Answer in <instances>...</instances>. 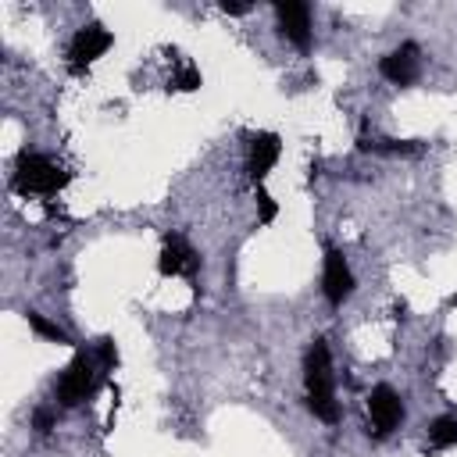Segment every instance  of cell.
<instances>
[{
	"mask_svg": "<svg viewBox=\"0 0 457 457\" xmlns=\"http://www.w3.org/2000/svg\"><path fill=\"white\" fill-rule=\"evenodd\" d=\"M65 182H68V172H65L61 164H54L51 157L29 154V150L19 154V164H15V189H19V193L51 196V193H58Z\"/></svg>",
	"mask_w": 457,
	"mask_h": 457,
	"instance_id": "6da1fadb",
	"label": "cell"
},
{
	"mask_svg": "<svg viewBox=\"0 0 457 457\" xmlns=\"http://www.w3.org/2000/svg\"><path fill=\"white\" fill-rule=\"evenodd\" d=\"M97 375H100V361L86 350H79L72 357V365L65 368L61 382H58V400L61 407H79L93 389H97Z\"/></svg>",
	"mask_w": 457,
	"mask_h": 457,
	"instance_id": "7a4b0ae2",
	"label": "cell"
},
{
	"mask_svg": "<svg viewBox=\"0 0 457 457\" xmlns=\"http://www.w3.org/2000/svg\"><path fill=\"white\" fill-rule=\"evenodd\" d=\"M111 44H115V36L104 29V26H83L76 36H72V44H68V68L79 76V72H86L97 58H104L108 51H111Z\"/></svg>",
	"mask_w": 457,
	"mask_h": 457,
	"instance_id": "3957f363",
	"label": "cell"
},
{
	"mask_svg": "<svg viewBox=\"0 0 457 457\" xmlns=\"http://www.w3.org/2000/svg\"><path fill=\"white\" fill-rule=\"evenodd\" d=\"M368 418L375 425V436H389L404 421V400L393 386H375L368 397Z\"/></svg>",
	"mask_w": 457,
	"mask_h": 457,
	"instance_id": "277c9868",
	"label": "cell"
},
{
	"mask_svg": "<svg viewBox=\"0 0 457 457\" xmlns=\"http://www.w3.org/2000/svg\"><path fill=\"white\" fill-rule=\"evenodd\" d=\"M322 293H325V301H329L333 308H340V304H343V301L354 293V272H350V265H347L343 251H336V247H329V251H325Z\"/></svg>",
	"mask_w": 457,
	"mask_h": 457,
	"instance_id": "5b68a950",
	"label": "cell"
},
{
	"mask_svg": "<svg viewBox=\"0 0 457 457\" xmlns=\"http://www.w3.org/2000/svg\"><path fill=\"white\" fill-rule=\"evenodd\" d=\"M304 382H308V397H336L333 389V361H329V347L325 340H315L304 361Z\"/></svg>",
	"mask_w": 457,
	"mask_h": 457,
	"instance_id": "8992f818",
	"label": "cell"
},
{
	"mask_svg": "<svg viewBox=\"0 0 457 457\" xmlns=\"http://www.w3.org/2000/svg\"><path fill=\"white\" fill-rule=\"evenodd\" d=\"M157 269H161V276H186V279H196L200 258H196V251H193L182 237H164Z\"/></svg>",
	"mask_w": 457,
	"mask_h": 457,
	"instance_id": "52a82bcc",
	"label": "cell"
},
{
	"mask_svg": "<svg viewBox=\"0 0 457 457\" xmlns=\"http://www.w3.org/2000/svg\"><path fill=\"white\" fill-rule=\"evenodd\" d=\"M276 15H279V26H283V36L297 47V51H308L311 47V12L301 0H286V4H276Z\"/></svg>",
	"mask_w": 457,
	"mask_h": 457,
	"instance_id": "ba28073f",
	"label": "cell"
},
{
	"mask_svg": "<svg viewBox=\"0 0 457 457\" xmlns=\"http://www.w3.org/2000/svg\"><path fill=\"white\" fill-rule=\"evenodd\" d=\"M379 72H382V79H389L393 86H411V83L418 79V72H421L418 47H414V44H404L400 51L386 54V58L379 61Z\"/></svg>",
	"mask_w": 457,
	"mask_h": 457,
	"instance_id": "9c48e42d",
	"label": "cell"
},
{
	"mask_svg": "<svg viewBox=\"0 0 457 457\" xmlns=\"http://www.w3.org/2000/svg\"><path fill=\"white\" fill-rule=\"evenodd\" d=\"M279 154H283V143H279V136H276V132H258V136L251 140L247 175H251V182H254V186H258V182H265V175L276 168Z\"/></svg>",
	"mask_w": 457,
	"mask_h": 457,
	"instance_id": "30bf717a",
	"label": "cell"
},
{
	"mask_svg": "<svg viewBox=\"0 0 457 457\" xmlns=\"http://www.w3.org/2000/svg\"><path fill=\"white\" fill-rule=\"evenodd\" d=\"M429 443L436 450H446V446H457V418L446 414V418H436L432 429H429Z\"/></svg>",
	"mask_w": 457,
	"mask_h": 457,
	"instance_id": "8fae6325",
	"label": "cell"
},
{
	"mask_svg": "<svg viewBox=\"0 0 457 457\" xmlns=\"http://www.w3.org/2000/svg\"><path fill=\"white\" fill-rule=\"evenodd\" d=\"M26 318H29V329H33L36 336H44V340H51V343H61V347L72 343V336H68L61 325H54L51 318H44V315H36V311H29Z\"/></svg>",
	"mask_w": 457,
	"mask_h": 457,
	"instance_id": "7c38bea8",
	"label": "cell"
},
{
	"mask_svg": "<svg viewBox=\"0 0 457 457\" xmlns=\"http://www.w3.org/2000/svg\"><path fill=\"white\" fill-rule=\"evenodd\" d=\"M308 407H311V414L322 418L325 425H336V421H340V404H336V397H308Z\"/></svg>",
	"mask_w": 457,
	"mask_h": 457,
	"instance_id": "4fadbf2b",
	"label": "cell"
},
{
	"mask_svg": "<svg viewBox=\"0 0 457 457\" xmlns=\"http://www.w3.org/2000/svg\"><path fill=\"white\" fill-rule=\"evenodd\" d=\"M97 361H100V368H115L118 350H115V340H111V336H104V340L97 343Z\"/></svg>",
	"mask_w": 457,
	"mask_h": 457,
	"instance_id": "5bb4252c",
	"label": "cell"
},
{
	"mask_svg": "<svg viewBox=\"0 0 457 457\" xmlns=\"http://www.w3.org/2000/svg\"><path fill=\"white\" fill-rule=\"evenodd\" d=\"M172 86H175V90H196V86H200V72H196L193 65H186V68L175 76V83H172Z\"/></svg>",
	"mask_w": 457,
	"mask_h": 457,
	"instance_id": "9a60e30c",
	"label": "cell"
},
{
	"mask_svg": "<svg viewBox=\"0 0 457 457\" xmlns=\"http://www.w3.org/2000/svg\"><path fill=\"white\" fill-rule=\"evenodd\" d=\"M54 421H58V418H54V411H51V407H36V414H33V429H36L40 436H47V432L54 429Z\"/></svg>",
	"mask_w": 457,
	"mask_h": 457,
	"instance_id": "2e32d148",
	"label": "cell"
},
{
	"mask_svg": "<svg viewBox=\"0 0 457 457\" xmlns=\"http://www.w3.org/2000/svg\"><path fill=\"white\" fill-rule=\"evenodd\" d=\"M258 207H261V225H269V221H276V214H279V207H276V200L265 193V189H258Z\"/></svg>",
	"mask_w": 457,
	"mask_h": 457,
	"instance_id": "e0dca14e",
	"label": "cell"
},
{
	"mask_svg": "<svg viewBox=\"0 0 457 457\" xmlns=\"http://www.w3.org/2000/svg\"><path fill=\"white\" fill-rule=\"evenodd\" d=\"M221 12H225V15H247V12H251V4H228V0H225Z\"/></svg>",
	"mask_w": 457,
	"mask_h": 457,
	"instance_id": "ac0fdd59",
	"label": "cell"
}]
</instances>
